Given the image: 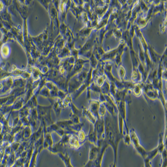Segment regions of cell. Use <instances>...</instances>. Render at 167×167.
Returning <instances> with one entry per match:
<instances>
[{
  "label": "cell",
  "instance_id": "obj_1",
  "mask_svg": "<svg viewBox=\"0 0 167 167\" xmlns=\"http://www.w3.org/2000/svg\"><path fill=\"white\" fill-rule=\"evenodd\" d=\"M105 124L104 139L108 144L112 147L114 151V165L116 167L117 155L119 142L123 138L119 128L118 115L112 116L109 112L106 113L104 118Z\"/></svg>",
  "mask_w": 167,
  "mask_h": 167
},
{
  "label": "cell",
  "instance_id": "obj_2",
  "mask_svg": "<svg viewBox=\"0 0 167 167\" xmlns=\"http://www.w3.org/2000/svg\"><path fill=\"white\" fill-rule=\"evenodd\" d=\"M100 150V146H96L92 144L90 148L89 161L84 167H94V161L97 158Z\"/></svg>",
  "mask_w": 167,
  "mask_h": 167
},
{
  "label": "cell",
  "instance_id": "obj_3",
  "mask_svg": "<svg viewBox=\"0 0 167 167\" xmlns=\"http://www.w3.org/2000/svg\"><path fill=\"white\" fill-rule=\"evenodd\" d=\"M94 128L97 134L98 140L104 138V132H105L104 118L97 119L94 125Z\"/></svg>",
  "mask_w": 167,
  "mask_h": 167
},
{
  "label": "cell",
  "instance_id": "obj_4",
  "mask_svg": "<svg viewBox=\"0 0 167 167\" xmlns=\"http://www.w3.org/2000/svg\"><path fill=\"white\" fill-rule=\"evenodd\" d=\"M100 104V102L98 100L90 99L89 109L90 111V112L92 113V115L95 116L96 120L100 119L99 115V108Z\"/></svg>",
  "mask_w": 167,
  "mask_h": 167
},
{
  "label": "cell",
  "instance_id": "obj_5",
  "mask_svg": "<svg viewBox=\"0 0 167 167\" xmlns=\"http://www.w3.org/2000/svg\"><path fill=\"white\" fill-rule=\"evenodd\" d=\"M158 150L157 147L153 149L152 150L147 151V156L144 159V166L145 167H152L151 161L156 157V156L158 154Z\"/></svg>",
  "mask_w": 167,
  "mask_h": 167
},
{
  "label": "cell",
  "instance_id": "obj_6",
  "mask_svg": "<svg viewBox=\"0 0 167 167\" xmlns=\"http://www.w3.org/2000/svg\"><path fill=\"white\" fill-rule=\"evenodd\" d=\"M87 138L90 143H91L94 145L98 146V136L95 130L94 129V125H92V124H90L89 132L87 136Z\"/></svg>",
  "mask_w": 167,
  "mask_h": 167
},
{
  "label": "cell",
  "instance_id": "obj_7",
  "mask_svg": "<svg viewBox=\"0 0 167 167\" xmlns=\"http://www.w3.org/2000/svg\"><path fill=\"white\" fill-rule=\"evenodd\" d=\"M68 142H69L70 147L73 149H79L81 146V144L79 140L78 136L75 135V134H71Z\"/></svg>",
  "mask_w": 167,
  "mask_h": 167
},
{
  "label": "cell",
  "instance_id": "obj_8",
  "mask_svg": "<svg viewBox=\"0 0 167 167\" xmlns=\"http://www.w3.org/2000/svg\"><path fill=\"white\" fill-rule=\"evenodd\" d=\"M129 134L130 138L131 144H132L134 149L141 145L140 143L139 139L138 136H137L134 129L132 128L130 130L129 132Z\"/></svg>",
  "mask_w": 167,
  "mask_h": 167
},
{
  "label": "cell",
  "instance_id": "obj_9",
  "mask_svg": "<svg viewBox=\"0 0 167 167\" xmlns=\"http://www.w3.org/2000/svg\"><path fill=\"white\" fill-rule=\"evenodd\" d=\"M83 108L82 110V115H83L84 117L87 119L88 121H89L91 124L94 125L95 122L96 121V119L95 118V116L92 115V113L90 112L89 109H87L85 107Z\"/></svg>",
  "mask_w": 167,
  "mask_h": 167
},
{
  "label": "cell",
  "instance_id": "obj_10",
  "mask_svg": "<svg viewBox=\"0 0 167 167\" xmlns=\"http://www.w3.org/2000/svg\"><path fill=\"white\" fill-rule=\"evenodd\" d=\"M143 78L141 74L139 71L138 70L133 69L132 74V81L133 83H138L142 80Z\"/></svg>",
  "mask_w": 167,
  "mask_h": 167
},
{
  "label": "cell",
  "instance_id": "obj_11",
  "mask_svg": "<svg viewBox=\"0 0 167 167\" xmlns=\"http://www.w3.org/2000/svg\"><path fill=\"white\" fill-rule=\"evenodd\" d=\"M143 87V83H136L134 84V85L132 88V92L134 93V95L136 97L141 96L143 92L142 89Z\"/></svg>",
  "mask_w": 167,
  "mask_h": 167
},
{
  "label": "cell",
  "instance_id": "obj_12",
  "mask_svg": "<svg viewBox=\"0 0 167 167\" xmlns=\"http://www.w3.org/2000/svg\"><path fill=\"white\" fill-rule=\"evenodd\" d=\"M165 144H164V138L162 135V133H160L159 136L158 145V150L159 153H161L163 152V150L165 148Z\"/></svg>",
  "mask_w": 167,
  "mask_h": 167
},
{
  "label": "cell",
  "instance_id": "obj_13",
  "mask_svg": "<svg viewBox=\"0 0 167 167\" xmlns=\"http://www.w3.org/2000/svg\"><path fill=\"white\" fill-rule=\"evenodd\" d=\"M110 87V84L107 80L105 81L103 85L100 87V91L102 94L104 95H108L109 94Z\"/></svg>",
  "mask_w": 167,
  "mask_h": 167
},
{
  "label": "cell",
  "instance_id": "obj_14",
  "mask_svg": "<svg viewBox=\"0 0 167 167\" xmlns=\"http://www.w3.org/2000/svg\"><path fill=\"white\" fill-rule=\"evenodd\" d=\"M107 112V109L104 104L102 103H100L99 108V115L100 118H104Z\"/></svg>",
  "mask_w": 167,
  "mask_h": 167
},
{
  "label": "cell",
  "instance_id": "obj_15",
  "mask_svg": "<svg viewBox=\"0 0 167 167\" xmlns=\"http://www.w3.org/2000/svg\"><path fill=\"white\" fill-rule=\"evenodd\" d=\"M60 157L63 161L65 164L66 165V167H73L71 163V159L67 154H66L65 156L63 154H60Z\"/></svg>",
  "mask_w": 167,
  "mask_h": 167
},
{
  "label": "cell",
  "instance_id": "obj_16",
  "mask_svg": "<svg viewBox=\"0 0 167 167\" xmlns=\"http://www.w3.org/2000/svg\"><path fill=\"white\" fill-rule=\"evenodd\" d=\"M135 150L137 153H138L140 156L142 157L144 159L147 156V151L144 149L143 146L141 145L140 146L135 148Z\"/></svg>",
  "mask_w": 167,
  "mask_h": 167
},
{
  "label": "cell",
  "instance_id": "obj_17",
  "mask_svg": "<svg viewBox=\"0 0 167 167\" xmlns=\"http://www.w3.org/2000/svg\"><path fill=\"white\" fill-rule=\"evenodd\" d=\"M125 70L124 69V67L121 65L119 66L118 68V74L120 78V79L121 81L124 80V78L125 76Z\"/></svg>",
  "mask_w": 167,
  "mask_h": 167
},
{
  "label": "cell",
  "instance_id": "obj_18",
  "mask_svg": "<svg viewBox=\"0 0 167 167\" xmlns=\"http://www.w3.org/2000/svg\"><path fill=\"white\" fill-rule=\"evenodd\" d=\"M161 157H162V163H161V167H166L167 165V148H165L164 149L161 153Z\"/></svg>",
  "mask_w": 167,
  "mask_h": 167
},
{
  "label": "cell",
  "instance_id": "obj_19",
  "mask_svg": "<svg viewBox=\"0 0 167 167\" xmlns=\"http://www.w3.org/2000/svg\"><path fill=\"white\" fill-rule=\"evenodd\" d=\"M78 137L79 138V141L80 142L81 144L83 143L85 139H86V136H85V133L84 132L83 130H81L80 131H79L78 132Z\"/></svg>",
  "mask_w": 167,
  "mask_h": 167
},
{
  "label": "cell",
  "instance_id": "obj_20",
  "mask_svg": "<svg viewBox=\"0 0 167 167\" xmlns=\"http://www.w3.org/2000/svg\"><path fill=\"white\" fill-rule=\"evenodd\" d=\"M123 139L124 140V144L127 145H130L131 144V141H130V138L129 134V133H126L124 134Z\"/></svg>",
  "mask_w": 167,
  "mask_h": 167
}]
</instances>
